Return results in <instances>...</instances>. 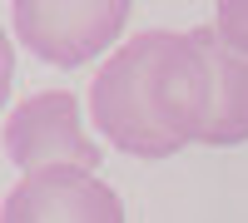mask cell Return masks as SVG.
Returning a JSON list of instances; mask_svg holds the SVG:
<instances>
[{"instance_id":"cell-1","label":"cell","mask_w":248,"mask_h":223,"mask_svg":"<svg viewBox=\"0 0 248 223\" xmlns=\"http://www.w3.org/2000/svg\"><path fill=\"white\" fill-rule=\"evenodd\" d=\"M218 79L199 30L129 35L90 79V119L119 154L169 159L203 144Z\"/></svg>"},{"instance_id":"cell-2","label":"cell","mask_w":248,"mask_h":223,"mask_svg":"<svg viewBox=\"0 0 248 223\" xmlns=\"http://www.w3.org/2000/svg\"><path fill=\"white\" fill-rule=\"evenodd\" d=\"M129 10L134 0H10V25L35 59L79 70L114 50Z\"/></svg>"},{"instance_id":"cell-3","label":"cell","mask_w":248,"mask_h":223,"mask_svg":"<svg viewBox=\"0 0 248 223\" xmlns=\"http://www.w3.org/2000/svg\"><path fill=\"white\" fill-rule=\"evenodd\" d=\"M0 139H5V154L20 174L45 164H79L99 174V164H105V149L85 134V109L70 89H40L20 99L5 114Z\"/></svg>"},{"instance_id":"cell-4","label":"cell","mask_w":248,"mask_h":223,"mask_svg":"<svg viewBox=\"0 0 248 223\" xmlns=\"http://www.w3.org/2000/svg\"><path fill=\"white\" fill-rule=\"evenodd\" d=\"M0 223H124V198L94 169L45 164L20 174L0 204Z\"/></svg>"},{"instance_id":"cell-5","label":"cell","mask_w":248,"mask_h":223,"mask_svg":"<svg viewBox=\"0 0 248 223\" xmlns=\"http://www.w3.org/2000/svg\"><path fill=\"white\" fill-rule=\"evenodd\" d=\"M203 50H209V65H214V79H218V104H214V119L203 129V144L214 149H229V144H248V55L223 45L218 30H199Z\"/></svg>"},{"instance_id":"cell-6","label":"cell","mask_w":248,"mask_h":223,"mask_svg":"<svg viewBox=\"0 0 248 223\" xmlns=\"http://www.w3.org/2000/svg\"><path fill=\"white\" fill-rule=\"evenodd\" d=\"M214 30L223 45L248 55V0H214Z\"/></svg>"},{"instance_id":"cell-7","label":"cell","mask_w":248,"mask_h":223,"mask_svg":"<svg viewBox=\"0 0 248 223\" xmlns=\"http://www.w3.org/2000/svg\"><path fill=\"white\" fill-rule=\"evenodd\" d=\"M10 85H15V45H10V35L0 30V114L10 104Z\"/></svg>"}]
</instances>
